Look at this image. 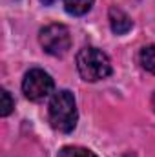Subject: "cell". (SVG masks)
I'll use <instances>...</instances> for the list:
<instances>
[{
    "label": "cell",
    "mask_w": 155,
    "mask_h": 157,
    "mask_svg": "<svg viewBox=\"0 0 155 157\" xmlns=\"http://www.w3.org/2000/svg\"><path fill=\"white\" fill-rule=\"evenodd\" d=\"M49 124L62 132V133H70L75 130L77 126V104H75V97L71 91L68 90H60L53 95L51 102H49Z\"/></svg>",
    "instance_id": "1"
},
{
    "label": "cell",
    "mask_w": 155,
    "mask_h": 157,
    "mask_svg": "<svg viewBox=\"0 0 155 157\" xmlns=\"http://www.w3.org/2000/svg\"><path fill=\"white\" fill-rule=\"evenodd\" d=\"M77 70L86 82H97L112 73V62L104 51L88 46L77 53Z\"/></svg>",
    "instance_id": "2"
},
{
    "label": "cell",
    "mask_w": 155,
    "mask_h": 157,
    "mask_svg": "<svg viewBox=\"0 0 155 157\" xmlns=\"http://www.w3.org/2000/svg\"><path fill=\"white\" fill-rule=\"evenodd\" d=\"M40 46L53 57H64L71 48V35L64 24H49L39 33Z\"/></svg>",
    "instance_id": "3"
},
{
    "label": "cell",
    "mask_w": 155,
    "mask_h": 157,
    "mask_svg": "<svg viewBox=\"0 0 155 157\" xmlns=\"http://www.w3.org/2000/svg\"><path fill=\"white\" fill-rule=\"evenodd\" d=\"M55 90V82L51 75L44 70H29L26 75H24V80H22V91L24 95L29 99V101H35L39 102L42 99H46L47 95H51Z\"/></svg>",
    "instance_id": "4"
},
{
    "label": "cell",
    "mask_w": 155,
    "mask_h": 157,
    "mask_svg": "<svg viewBox=\"0 0 155 157\" xmlns=\"http://www.w3.org/2000/svg\"><path fill=\"white\" fill-rule=\"evenodd\" d=\"M108 18H110V26H112V31L115 35H126L131 28H133V20L119 7H110V13H108Z\"/></svg>",
    "instance_id": "5"
},
{
    "label": "cell",
    "mask_w": 155,
    "mask_h": 157,
    "mask_svg": "<svg viewBox=\"0 0 155 157\" xmlns=\"http://www.w3.org/2000/svg\"><path fill=\"white\" fill-rule=\"evenodd\" d=\"M93 2H95V0H64V7H66V11H68L70 15H73V17H82V15H86V13L91 9Z\"/></svg>",
    "instance_id": "6"
},
{
    "label": "cell",
    "mask_w": 155,
    "mask_h": 157,
    "mask_svg": "<svg viewBox=\"0 0 155 157\" xmlns=\"http://www.w3.org/2000/svg\"><path fill=\"white\" fill-rule=\"evenodd\" d=\"M139 62H141V66H142L146 71H150V73L155 75V44L146 46V48L141 49V53H139Z\"/></svg>",
    "instance_id": "7"
},
{
    "label": "cell",
    "mask_w": 155,
    "mask_h": 157,
    "mask_svg": "<svg viewBox=\"0 0 155 157\" xmlns=\"http://www.w3.org/2000/svg\"><path fill=\"white\" fill-rule=\"evenodd\" d=\"M59 157H97L91 150L82 148V146H64L60 148Z\"/></svg>",
    "instance_id": "8"
},
{
    "label": "cell",
    "mask_w": 155,
    "mask_h": 157,
    "mask_svg": "<svg viewBox=\"0 0 155 157\" xmlns=\"http://www.w3.org/2000/svg\"><path fill=\"white\" fill-rule=\"evenodd\" d=\"M15 108V101L11 99L9 91L7 90H0V115L2 117H7Z\"/></svg>",
    "instance_id": "9"
},
{
    "label": "cell",
    "mask_w": 155,
    "mask_h": 157,
    "mask_svg": "<svg viewBox=\"0 0 155 157\" xmlns=\"http://www.w3.org/2000/svg\"><path fill=\"white\" fill-rule=\"evenodd\" d=\"M40 2H42L44 6H51V4H55L57 0H40Z\"/></svg>",
    "instance_id": "10"
}]
</instances>
